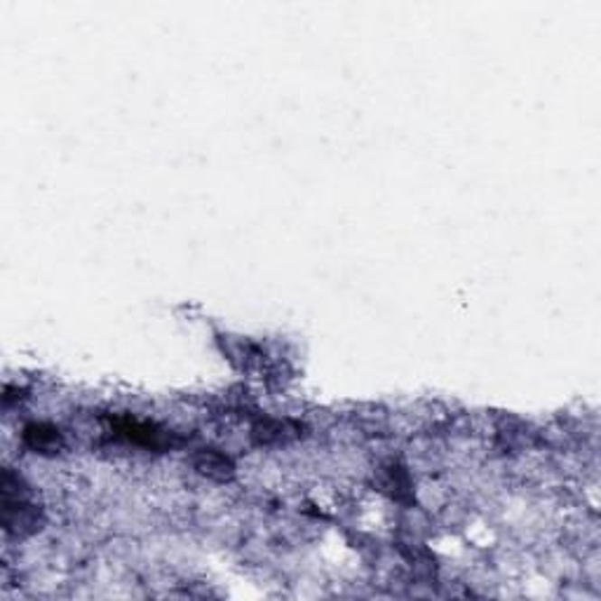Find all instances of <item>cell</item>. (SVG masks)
I'll return each mask as SVG.
<instances>
[{"label": "cell", "instance_id": "cell-1", "mask_svg": "<svg viewBox=\"0 0 601 601\" xmlns=\"http://www.w3.org/2000/svg\"><path fill=\"white\" fill-rule=\"evenodd\" d=\"M41 510L29 498L19 477L5 470L3 474V526L7 533L26 536L41 529Z\"/></svg>", "mask_w": 601, "mask_h": 601}, {"label": "cell", "instance_id": "cell-2", "mask_svg": "<svg viewBox=\"0 0 601 601\" xmlns=\"http://www.w3.org/2000/svg\"><path fill=\"white\" fill-rule=\"evenodd\" d=\"M23 444H26L31 451H35V454L52 455L64 449V437H61V432L54 426L31 423V426L23 430Z\"/></svg>", "mask_w": 601, "mask_h": 601}, {"label": "cell", "instance_id": "cell-3", "mask_svg": "<svg viewBox=\"0 0 601 601\" xmlns=\"http://www.w3.org/2000/svg\"><path fill=\"white\" fill-rule=\"evenodd\" d=\"M193 465L202 477H210L214 482H228L235 474L233 461L216 449H200L193 458Z\"/></svg>", "mask_w": 601, "mask_h": 601}, {"label": "cell", "instance_id": "cell-4", "mask_svg": "<svg viewBox=\"0 0 601 601\" xmlns=\"http://www.w3.org/2000/svg\"><path fill=\"white\" fill-rule=\"evenodd\" d=\"M116 430L120 432L123 437H127L129 442L144 444V446H153V449H158V446H163V444L170 442V437H167L164 432H158L153 426H148V423H139V420H132V418L117 420Z\"/></svg>", "mask_w": 601, "mask_h": 601}, {"label": "cell", "instance_id": "cell-5", "mask_svg": "<svg viewBox=\"0 0 601 601\" xmlns=\"http://www.w3.org/2000/svg\"><path fill=\"white\" fill-rule=\"evenodd\" d=\"M298 426L289 423V420H273V418H263L258 420L257 426L251 427V437L257 444H280L286 442L289 437H296Z\"/></svg>", "mask_w": 601, "mask_h": 601}]
</instances>
